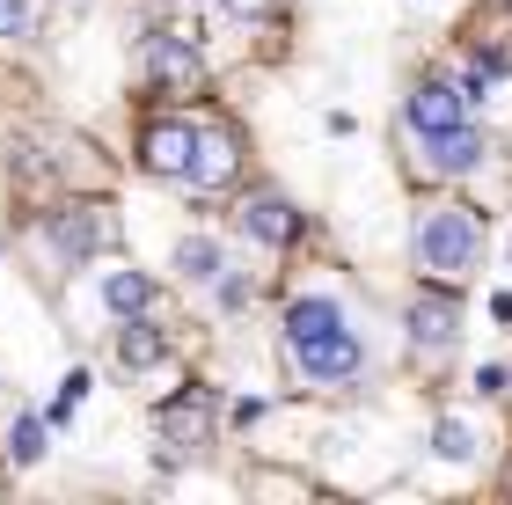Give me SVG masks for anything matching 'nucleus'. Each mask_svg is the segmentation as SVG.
I'll list each match as a JSON object with an SVG mask.
<instances>
[{
  "label": "nucleus",
  "instance_id": "f257e3e1",
  "mask_svg": "<svg viewBox=\"0 0 512 505\" xmlns=\"http://www.w3.org/2000/svg\"><path fill=\"white\" fill-rule=\"evenodd\" d=\"M286 366L308 388H352L366 374V337L337 293H300L286 308Z\"/></svg>",
  "mask_w": 512,
  "mask_h": 505
},
{
  "label": "nucleus",
  "instance_id": "f03ea898",
  "mask_svg": "<svg viewBox=\"0 0 512 505\" xmlns=\"http://www.w3.org/2000/svg\"><path fill=\"white\" fill-rule=\"evenodd\" d=\"M483 242H491V227L469 198H425L410 220V264L425 286H469L483 271Z\"/></svg>",
  "mask_w": 512,
  "mask_h": 505
},
{
  "label": "nucleus",
  "instance_id": "7ed1b4c3",
  "mask_svg": "<svg viewBox=\"0 0 512 505\" xmlns=\"http://www.w3.org/2000/svg\"><path fill=\"white\" fill-rule=\"evenodd\" d=\"M403 140H410V169L432 176V183H454V176H469L483 162V132L476 125H461V132H403Z\"/></svg>",
  "mask_w": 512,
  "mask_h": 505
},
{
  "label": "nucleus",
  "instance_id": "20e7f679",
  "mask_svg": "<svg viewBox=\"0 0 512 505\" xmlns=\"http://www.w3.org/2000/svg\"><path fill=\"white\" fill-rule=\"evenodd\" d=\"M403 323H410V344L439 366L461 344V301H454V286H417V301H410Z\"/></svg>",
  "mask_w": 512,
  "mask_h": 505
},
{
  "label": "nucleus",
  "instance_id": "39448f33",
  "mask_svg": "<svg viewBox=\"0 0 512 505\" xmlns=\"http://www.w3.org/2000/svg\"><path fill=\"white\" fill-rule=\"evenodd\" d=\"M469 125V88H454V81H439L425 74L410 88V103H403V132H461Z\"/></svg>",
  "mask_w": 512,
  "mask_h": 505
},
{
  "label": "nucleus",
  "instance_id": "423d86ee",
  "mask_svg": "<svg viewBox=\"0 0 512 505\" xmlns=\"http://www.w3.org/2000/svg\"><path fill=\"white\" fill-rule=\"evenodd\" d=\"M44 235H52V249H59L66 264H88L110 235H118V227H110L103 205H66V213H52V227H44Z\"/></svg>",
  "mask_w": 512,
  "mask_h": 505
},
{
  "label": "nucleus",
  "instance_id": "0eeeda50",
  "mask_svg": "<svg viewBox=\"0 0 512 505\" xmlns=\"http://www.w3.org/2000/svg\"><path fill=\"white\" fill-rule=\"evenodd\" d=\"M191 162H198V125H191V118H161V125H147V169H154V176L191 183Z\"/></svg>",
  "mask_w": 512,
  "mask_h": 505
},
{
  "label": "nucleus",
  "instance_id": "6e6552de",
  "mask_svg": "<svg viewBox=\"0 0 512 505\" xmlns=\"http://www.w3.org/2000/svg\"><path fill=\"white\" fill-rule=\"evenodd\" d=\"M242 235L264 242V249H286V242L300 235V213H293L278 191H256V198H242Z\"/></svg>",
  "mask_w": 512,
  "mask_h": 505
},
{
  "label": "nucleus",
  "instance_id": "1a4fd4ad",
  "mask_svg": "<svg viewBox=\"0 0 512 505\" xmlns=\"http://www.w3.org/2000/svg\"><path fill=\"white\" fill-rule=\"evenodd\" d=\"M242 154H235V132L220 125H198V162H191V191H220V183H235Z\"/></svg>",
  "mask_w": 512,
  "mask_h": 505
},
{
  "label": "nucleus",
  "instance_id": "9d476101",
  "mask_svg": "<svg viewBox=\"0 0 512 505\" xmlns=\"http://www.w3.org/2000/svg\"><path fill=\"white\" fill-rule=\"evenodd\" d=\"M154 432L169 447H205V432H213V396H176L154 410Z\"/></svg>",
  "mask_w": 512,
  "mask_h": 505
},
{
  "label": "nucleus",
  "instance_id": "9b49d317",
  "mask_svg": "<svg viewBox=\"0 0 512 505\" xmlns=\"http://www.w3.org/2000/svg\"><path fill=\"white\" fill-rule=\"evenodd\" d=\"M147 74H154L161 88H198L205 59H198L191 37H154V44H147Z\"/></svg>",
  "mask_w": 512,
  "mask_h": 505
},
{
  "label": "nucleus",
  "instance_id": "f8f14e48",
  "mask_svg": "<svg viewBox=\"0 0 512 505\" xmlns=\"http://www.w3.org/2000/svg\"><path fill=\"white\" fill-rule=\"evenodd\" d=\"M169 359V337H161L147 315H125V330H118V366H132V374H147V366Z\"/></svg>",
  "mask_w": 512,
  "mask_h": 505
},
{
  "label": "nucleus",
  "instance_id": "ddd939ff",
  "mask_svg": "<svg viewBox=\"0 0 512 505\" xmlns=\"http://www.w3.org/2000/svg\"><path fill=\"white\" fill-rule=\"evenodd\" d=\"M103 308L110 315H118V323H125V315H147L154 308V286H147V271H103Z\"/></svg>",
  "mask_w": 512,
  "mask_h": 505
},
{
  "label": "nucleus",
  "instance_id": "4468645a",
  "mask_svg": "<svg viewBox=\"0 0 512 505\" xmlns=\"http://www.w3.org/2000/svg\"><path fill=\"white\" fill-rule=\"evenodd\" d=\"M176 271H183L191 286H220L227 257H220V242H213V235H183V242H176Z\"/></svg>",
  "mask_w": 512,
  "mask_h": 505
},
{
  "label": "nucleus",
  "instance_id": "2eb2a0df",
  "mask_svg": "<svg viewBox=\"0 0 512 505\" xmlns=\"http://www.w3.org/2000/svg\"><path fill=\"white\" fill-rule=\"evenodd\" d=\"M432 447L447 454V462H469V454H476V432L461 425V418H439V432H432Z\"/></svg>",
  "mask_w": 512,
  "mask_h": 505
},
{
  "label": "nucleus",
  "instance_id": "dca6fc26",
  "mask_svg": "<svg viewBox=\"0 0 512 505\" xmlns=\"http://www.w3.org/2000/svg\"><path fill=\"white\" fill-rule=\"evenodd\" d=\"M15 462H37V454H44V418H15Z\"/></svg>",
  "mask_w": 512,
  "mask_h": 505
},
{
  "label": "nucleus",
  "instance_id": "f3484780",
  "mask_svg": "<svg viewBox=\"0 0 512 505\" xmlns=\"http://www.w3.org/2000/svg\"><path fill=\"white\" fill-rule=\"evenodd\" d=\"M220 8L235 15V22H271V15H278V0H220Z\"/></svg>",
  "mask_w": 512,
  "mask_h": 505
},
{
  "label": "nucleus",
  "instance_id": "a211bd4d",
  "mask_svg": "<svg viewBox=\"0 0 512 505\" xmlns=\"http://www.w3.org/2000/svg\"><path fill=\"white\" fill-rule=\"evenodd\" d=\"M30 30V0H0V37H22Z\"/></svg>",
  "mask_w": 512,
  "mask_h": 505
}]
</instances>
